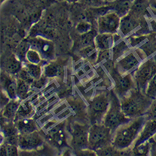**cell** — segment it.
Listing matches in <instances>:
<instances>
[{"mask_svg": "<svg viewBox=\"0 0 156 156\" xmlns=\"http://www.w3.org/2000/svg\"><path fill=\"white\" fill-rule=\"evenodd\" d=\"M2 90L6 93L11 100L18 99L17 98V84L16 76L9 74L6 72L2 73Z\"/></svg>", "mask_w": 156, "mask_h": 156, "instance_id": "2e32d148", "label": "cell"}, {"mask_svg": "<svg viewBox=\"0 0 156 156\" xmlns=\"http://www.w3.org/2000/svg\"><path fill=\"white\" fill-rule=\"evenodd\" d=\"M48 79V78L45 77L44 76H42V77L39 78V79H35L33 82V83H32L31 86L33 87H36V88L37 89L42 88V87H44V86L47 84Z\"/></svg>", "mask_w": 156, "mask_h": 156, "instance_id": "d590c367", "label": "cell"}, {"mask_svg": "<svg viewBox=\"0 0 156 156\" xmlns=\"http://www.w3.org/2000/svg\"><path fill=\"white\" fill-rule=\"evenodd\" d=\"M153 1H155V0H149V2H153Z\"/></svg>", "mask_w": 156, "mask_h": 156, "instance_id": "b9f144b4", "label": "cell"}, {"mask_svg": "<svg viewBox=\"0 0 156 156\" xmlns=\"http://www.w3.org/2000/svg\"><path fill=\"white\" fill-rule=\"evenodd\" d=\"M6 1V0H1V4L2 5L3 4V3H4Z\"/></svg>", "mask_w": 156, "mask_h": 156, "instance_id": "60d3db41", "label": "cell"}, {"mask_svg": "<svg viewBox=\"0 0 156 156\" xmlns=\"http://www.w3.org/2000/svg\"><path fill=\"white\" fill-rule=\"evenodd\" d=\"M134 1L135 0H115L112 2V9L122 17L130 12Z\"/></svg>", "mask_w": 156, "mask_h": 156, "instance_id": "7402d4cb", "label": "cell"}, {"mask_svg": "<svg viewBox=\"0 0 156 156\" xmlns=\"http://www.w3.org/2000/svg\"><path fill=\"white\" fill-rule=\"evenodd\" d=\"M90 125L80 122L70 125V145L75 151L88 148V135Z\"/></svg>", "mask_w": 156, "mask_h": 156, "instance_id": "52a82bcc", "label": "cell"}, {"mask_svg": "<svg viewBox=\"0 0 156 156\" xmlns=\"http://www.w3.org/2000/svg\"><path fill=\"white\" fill-rule=\"evenodd\" d=\"M113 131L103 123H95L90 125L88 135V148L98 151L112 144Z\"/></svg>", "mask_w": 156, "mask_h": 156, "instance_id": "5b68a950", "label": "cell"}, {"mask_svg": "<svg viewBox=\"0 0 156 156\" xmlns=\"http://www.w3.org/2000/svg\"><path fill=\"white\" fill-rule=\"evenodd\" d=\"M44 144L42 135L36 130L34 132L24 134H19L17 146L20 150L33 151L39 149Z\"/></svg>", "mask_w": 156, "mask_h": 156, "instance_id": "7c38bea8", "label": "cell"}, {"mask_svg": "<svg viewBox=\"0 0 156 156\" xmlns=\"http://www.w3.org/2000/svg\"><path fill=\"white\" fill-rule=\"evenodd\" d=\"M14 122L19 134H24V133H32L36 130H39L37 123L31 118L18 119L14 121Z\"/></svg>", "mask_w": 156, "mask_h": 156, "instance_id": "ffe728a7", "label": "cell"}, {"mask_svg": "<svg viewBox=\"0 0 156 156\" xmlns=\"http://www.w3.org/2000/svg\"><path fill=\"white\" fill-rule=\"evenodd\" d=\"M112 75L114 82L112 90H113L114 93L117 95L119 99L125 97V95L130 93L132 90L137 87L134 78H133V73L121 74V73H118L114 68Z\"/></svg>", "mask_w": 156, "mask_h": 156, "instance_id": "ba28073f", "label": "cell"}, {"mask_svg": "<svg viewBox=\"0 0 156 156\" xmlns=\"http://www.w3.org/2000/svg\"><path fill=\"white\" fill-rule=\"evenodd\" d=\"M105 2H106V3H108V4H109V3H112V2H114L115 1V0H104Z\"/></svg>", "mask_w": 156, "mask_h": 156, "instance_id": "f35d334b", "label": "cell"}, {"mask_svg": "<svg viewBox=\"0 0 156 156\" xmlns=\"http://www.w3.org/2000/svg\"><path fill=\"white\" fill-rule=\"evenodd\" d=\"M76 31L80 35L84 34V33H88L90 30H92V24L87 20H81L77 23L76 26Z\"/></svg>", "mask_w": 156, "mask_h": 156, "instance_id": "d6a6232c", "label": "cell"}, {"mask_svg": "<svg viewBox=\"0 0 156 156\" xmlns=\"http://www.w3.org/2000/svg\"><path fill=\"white\" fill-rule=\"evenodd\" d=\"M20 103H21V100L19 99L11 100L1 109L2 120L8 121V122H14Z\"/></svg>", "mask_w": 156, "mask_h": 156, "instance_id": "d6986e66", "label": "cell"}, {"mask_svg": "<svg viewBox=\"0 0 156 156\" xmlns=\"http://www.w3.org/2000/svg\"><path fill=\"white\" fill-rule=\"evenodd\" d=\"M23 68V62L15 55L9 57L5 61L4 69L9 74L16 76V75Z\"/></svg>", "mask_w": 156, "mask_h": 156, "instance_id": "44dd1931", "label": "cell"}, {"mask_svg": "<svg viewBox=\"0 0 156 156\" xmlns=\"http://www.w3.org/2000/svg\"><path fill=\"white\" fill-rule=\"evenodd\" d=\"M156 73V60L154 58L146 59L133 73L136 87L145 91L147 84Z\"/></svg>", "mask_w": 156, "mask_h": 156, "instance_id": "30bf717a", "label": "cell"}, {"mask_svg": "<svg viewBox=\"0 0 156 156\" xmlns=\"http://www.w3.org/2000/svg\"><path fill=\"white\" fill-rule=\"evenodd\" d=\"M121 18L119 14L112 9L102 14L97 18L98 33L115 34L119 33Z\"/></svg>", "mask_w": 156, "mask_h": 156, "instance_id": "9c48e42d", "label": "cell"}, {"mask_svg": "<svg viewBox=\"0 0 156 156\" xmlns=\"http://www.w3.org/2000/svg\"><path fill=\"white\" fill-rule=\"evenodd\" d=\"M153 100L145 91L136 87L125 97L120 98L121 107L125 115L132 119L144 115Z\"/></svg>", "mask_w": 156, "mask_h": 156, "instance_id": "7a4b0ae2", "label": "cell"}, {"mask_svg": "<svg viewBox=\"0 0 156 156\" xmlns=\"http://www.w3.org/2000/svg\"><path fill=\"white\" fill-rule=\"evenodd\" d=\"M143 18L135 16L130 12L122 17L119 26V30L124 36H127L131 33H136V29L142 24Z\"/></svg>", "mask_w": 156, "mask_h": 156, "instance_id": "4fadbf2b", "label": "cell"}, {"mask_svg": "<svg viewBox=\"0 0 156 156\" xmlns=\"http://www.w3.org/2000/svg\"><path fill=\"white\" fill-rule=\"evenodd\" d=\"M121 39L119 33H98L95 36L94 44L98 51L110 50Z\"/></svg>", "mask_w": 156, "mask_h": 156, "instance_id": "9a60e30c", "label": "cell"}, {"mask_svg": "<svg viewBox=\"0 0 156 156\" xmlns=\"http://www.w3.org/2000/svg\"><path fill=\"white\" fill-rule=\"evenodd\" d=\"M11 99L9 98V97L6 94V93L5 91H3L2 90L1 91V109H2L9 101H10Z\"/></svg>", "mask_w": 156, "mask_h": 156, "instance_id": "8d00e7d4", "label": "cell"}, {"mask_svg": "<svg viewBox=\"0 0 156 156\" xmlns=\"http://www.w3.org/2000/svg\"><path fill=\"white\" fill-rule=\"evenodd\" d=\"M150 140L136 146V147L131 148L132 155H147L150 152Z\"/></svg>", "mask_w": 156, "mask_h": 156, "instance_id": "f546056e", "label": "cell"}, {"mask_svg": "<svg viewBox=\"0 0 156 156\" xmlns=\"http://www.w3.org/2000/svg\"><path fill=\"white\" fill-rule=\"evenodd\" d=\"M18 146L9 143H1L2 156H16L18 155Z\"/></svg>", "mask_w": 156, "mask_h": 156, "instance_id": "83f0119b", "label": "cell"}, {"mask_svg": "<svg viewBox=\"0 0 156 156\" xmlns=\"http://www.w3.org/2000/svg\"><path fill=\"white\" fill-rule=\"evenodd\" d=\"M64 74V67L60 63L55 60L48 61L43 66V76L48 78L62 77Z\"/></svg>", "mask_w": 156, "mask_h": 156, "instance_id": "ac0fdd59", "label": "cell"}, {"mask_svg": "<svg viewBox=\"0 0 156 156\" xmlns=\"http://www.w3.org/2000/svg\"><path fill=\"white\" fill-rule=\"evenodd\" d=\"M144 115L146 120L156 121V98L153 100L152 104L150 105Z\"/></svg>", "mask_w": 156, "mask_h": 156, "instance_id": "836d02e7", "label": "cell"}, {"mask_svg": "<svg viewBox=\"0 0 156 156\" xmlns=\"http://www.w3.org/2000/svg\"><path fill=\"white\" fill-rule=\"evenodd\" d=\"M31 46H30V41L27 40H23L20 44H18V46L16 48V53L15 55L21 60L22 62H26V56L27 54L28 51L30 50Z\"/></svg>", "mask_w": 156, "mask_h": 156, "instance_id": "484cf974", "label": "cell"}, {"mask_svg": "<svg viewBox=\"0 0 156 156\" xmlns=\"http://www.w3.org/2000/svg\"><path fill=\"white\" fill-rule=\"evenodd\" d=\"M145 93L152 99L156 98V73L147 84L145 89Z\"/></svg>", "mask_w": 156, "mask_h": 156, "instance_id": "1f68e13d", "label": "cell"}, {"mask_svg": "<svg viewBox=\"0 0 156 156\" xmlns=\"http://www.w3.org/2000/svg\"><path fill=\"white\" fill-rule=\"evenodd\" d=\"M43 66L42 64H35L26 61L23 63V66L27 70L33 79H38L43 76Z\"/></svg>", "mask_w": 156, "mask_h": 156, "instance_id": "d4e9b609", "label": "cell"}, {"mask_svg": "<svg viewBox=\"0 0 156 156\" xmlns=\"http://www.w3.org/2000/svg\"><path fill=\"white\" fill-rule=\"evenodd\" d=\"M152 140H153L155 141V142H156V133H155V136H153V138H152Z\"/></svg>", "mask_w": 156, "mask_h": 156, "instance_id": "ab89813d", "label": "cell"}, {"mask_svg": "<svg viewBox=\"0 0 156 156\" xmlns=\"http://www.w3.org/2000/svg\"><path fill=\"white\" fill-rule=\"evenodd\" d=\"M146 121L145 115L139 116L120 125L113 132L112 146L121 150L132 148Z\"/></svg>", "mask_w": 156, "mask_h": 156, "instance_id": "6da1fadb", "label": "cell"}, {"mask_svg": "<svg viewBox=\"0 0 156 156\" xmlns=\"http://www.w3.org/2000/svg\"><path fill=\"white\" fill-rule=\"evenodd\" d=\"M34 113L35 109L33 104L30 101H23V100L20 103L14 121L26 119V118H31V116H33Z\"/></svg>", "mask_w": 156, "mask_h": 156, "instance_id": "603a6c76", "label": "cell"}, {"mask_svg": "<svg viewBox=\"0 0 156 156\" xmlns=\"http://www.w3.org/2000/svg\"><path fill=\"white\" fill-rule=\"evenodd\" d=\"M156 133V121L153 120H146L143 125V128L141 129L136 141L133 143V147L139 146L142 143L150 140L153 138Z\"/></svg>", "mask_w": 156, "mask_h": 156, "instance_id": "e0dca14e", "label": "cell"}, {"mask_svg": "<svg viewBox=\"0 0 156 156\" xmlns=\"http://www.w3.org/2000/svg\"><path fill=\"white\" fill-rule=\"evenodd\" d=\"M146 60V55L142 49H130L116 60L114 67L121 74L133 73Z\"/></svg>", "mask_w": 156, "mask_h": 156, "instance_id": "277c9868", "label": "cell"}, {"mask_svg": "<svg viewBox=\"0 0 156 156\" xmlns=\"http://www.w3.org/2000/svg\"><path fill=\"white\" fill-rule=\"evenodd\" d=\"M62 1H66L69 3H75V2H78L80 0H62Z\"/></svg>", "mask_w": 156, "mask_h": 156, "instance_id": "74e56055", "label": "cell"}, {"mask_svg": "<svg viewBox=\"0 0 156 156\" xmlns=\"http://www.w3.org/2000/svg\"><path fill=\"white\" fill-rule=\"evenodd\" d=\"M16 77L18 78V79H23V80L26 81V82H29V83L31 84V85H32V83H33V81H34V79L32 78V76H30V73H28L27 70V69H25L23 66V68L20 69V72H19V73L16 75Z\"/></svg>", "mask_w": 156, "mask_h": 156, "instance_id": "e575fe53", "label": "cell"}, {"mask_svg": "<svg viewBox=\"0 0 156 156\" xmlns=\"http://www.w3.org/2000/svg\"><path fill=\"white\" fill-rule=\"evenodd\" d=\"M31 48L37 51L45 61H51L55 59V48L54 43L46 37L34 36L29 39Z\"/></svg>", "mask_w": 156, "mask_h": 156, "instance_id": "8fae6325", "label": "cell"}, {"mask_svg": "<svg viewBox=\"0 0 156 156\" xmlns=\"http://www.w3.org/2000/svg\"><path fill=\"white\" fill-rule=\"evenodd\" d=\"M130 119L125 115L121 107L120 99L111 90V100L109 109L105 115L103 120V124L109 128L112 131H115L120 125L126 123Z\"/></svg>", "mask_w": 156, "mask_h": 156, "instance_id": "8992f818", "label": "cell"}, {"mask_svg": "<svg viewBox=\"0 0 156 156\" xmlns=\"http://www.w3.org/2000/svg\"><path fill=\"white\" fill-rule=\"evenodd\" d=\"M95 36H96V35L94 33V32H92V30H90L88 33L81 35L79 42V46L80 47V50L84 48L88 47V46L94 45Z\"/></svg>", "mask_w": 156, "mask_h": 156, "instance_id": "4316f807", "label": "cell"}, {"mask_svg": "<svg viewBox=\"0 0 156 156\" xmlns=\"http://www.w3.org/2000/svg\"><path fill=\"white\" fill-rule=\"evenodd\" d=\"M17 78V77H16ZM17 98L20 100L23 101L28 98L30 92L31 90V84L26 81L17 78Z\"/></svg>", "mask_w": 156, "mask_h": 156, "instance_id": "cb8c5ba5", "label": "cell"}, {"mask_svg": "<svg viewBox=\"0 0 156 156\" xmlns=\"http://www.w3.org/2000/svg\"><path fill=\"white\" fill-rule=\"evenodd\" d=\"M111 100V91L98 92L90 100L87 106V117L90 125L103 123V118L109 109Z\"/></svg>", "mask_w": 156, "mask_h": 156, "instance_id": "3957f363", "label": "cell"}, {"mask_svg": "<svg viewBox=\"0 0 156 156\" xmlns=\"http://www.w3.org/2000/svg\"><path fill=\"white\" fill-rule=\"evenodd\" d=\"M26 61L31 63H35V64H42L44 65L47 61L43 60L40 54L36 51L35 49H33L30 48V50L28 51L27 54L26 56Z\"/></svg>", "mask_w": 156, "mask_h": 156, "instance_id": "f1b7e54d", "label": "cell"}, {"mask_svg": "<svg viewBox=\"0 0 156 156\" xmlns=\"http://www.w3.org/2000/svg\"><path fill=\"white\" fill-rule=\"evenodd\" d=\"M46 138L50 141L54 146H63L66 142V133L64 130V122L55 125L48 129L46 133Z\"/></svg>", "mask_w": 156, "mask_h": 156, "instance_id": "5bb4252c", "label": "cell"}, {"mask_svg": "<svg viewBox=\"0 0 156 156\" xmlns=\"http://www.w3.org/2000/svg\"><path fill=\"white\" fill-rule=\"evenodd\" d=\"M79 2L85 7L90 9H99L108 5L104 0H80Z\"/></svg>", "mask_w": 156, "mask_h": 156, "instance_id": "4dcf8cb0", "label": "cell"}]
</instances>
